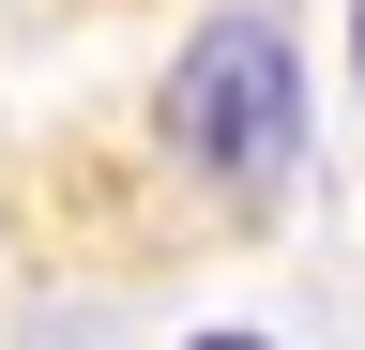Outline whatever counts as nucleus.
<instances>
[{
	"mask_svg": "<svg viewBox=\"0 0 365 350\" xmlns=\"http://www.w3.org/2000/svg\"><path fill=\"white\" fill-rule=\"evenodd\" d=\"M168 153L198 168V183H228V198H274L304 168V31L289 16H198L182 31V61H168Z\"/></svg>",
	"mask_w": 365,
	"mask_h": 350,
	"instance_id": "1",
	"label": "nucleus"
},
{
	"mask_svg": "<svg viewBox=\"0 0 365 350\" xmlns=\"http://www.w3.org/2000/svg\"><path fill=\"white\" fill-rule=\"evenodd\" d=\"M182 350H274V335H244V320H213V335H182Z\"/></svg>",
	"mask_w": 365,
	"mask_h": 350,
	"instance_id": "2",
	"label": "nucleus"
},
{
	"mask_svg": "<svg viewBox=\"0 0 365 350\" xmlns=\"http://www.w3.org/2000/svg\"><path fill=\"white\" fill-rule=\"evenodd\" d=\"M350 61H365V0H350Z\"/></svg>",
	"mask_w": 365,
	"mask_h": 350,
	"instance_id": "3",
	"label": "nucleus"
}]
</instances>
